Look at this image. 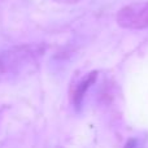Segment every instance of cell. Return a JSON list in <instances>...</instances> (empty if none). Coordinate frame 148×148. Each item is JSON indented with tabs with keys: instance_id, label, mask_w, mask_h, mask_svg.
<instances>
[{
	"instance_id": "3",
	"label": "cell",
	"mask_w": 148,
	"mask_h": 148,
	"mask_svg": "<svg viewBox=\"0 0 148 148\" xmlns=\"http://www.w3.org/2000/svg\"><path fill=\"white\" fill-rule=\"evenodd\" d=\"M135 146H136L135 139H130V140H127V143H126L125 148H135Z\"/></svg>"
},
{
	"instance_id": "2",
	"label": "cell",
	"mask_w": 148,
	"mask_h": 148,
	"mask_svg": "<svg viewBox=\"0 0 148 148\" xmlns=\"http://www.w3.org/2000/svg\"><path fill=\"white\" fill-rule=\"evenodd\" d=\"M96 75H97L96 72H92V73L87 74V75L84 77L78 84H77V88H75V91H74V97H73L74 105H75L77 109L81 108V104H82V101H83L84 95H86L87 90L95 83V81H96Z\"/></svg>"
},
{
	"instance_id": "1",
	"label": "cell",
	"mask_w": 148,
	"mask_h": 148,
	"mask_svg": "<svg viewBox=\"0 0 148 148\" xmlns=\"http://www.w3.org/2000/svg\"><path fill=\"white\" fill-rule=\"evenodd\" d=\"M117 23L129 30H142L148 27V1L133 3L117 13Z\"/></svg>"
}]
</instances>
